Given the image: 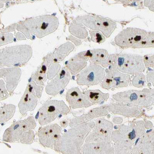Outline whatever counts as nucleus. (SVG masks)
<instances>
[{"label":"nucleus","mask_w":154,"mask_h":154,"mask_svg":"<svg viewBox=\"0 0 154 154\" xmlns=\"http://www.w3.org/2000/svg\"><path fill=\"white\" fill-rule=\"evenodd\" d=\"M144 133L143 123L141 122L121 127L117 131L114 132L112 136L113 141L116 143V152H124L123 153L126 152V153H128L132 148L133 149L135 140L136 145L134 152L137 143V152H139Z\"/></svg>","instance_id":"obj_1"},{"label":"nucleus","mask_w":154,"mask_h":154,"mask_svg":"<svg viewBox=\"0 0 154 154\" xmlns=\"http://www.w3.org/2000/svg\"><path fill=\"white\" fill-rule=\"evenodd\" d=\"M91 131L88 124L79 125L70 129L62 137L60 152L63 154H80L82 144Z\"/></svg>","instance_id":"obj_2"},{"label":"nucleus","mask_w":154,"mask_h":154,"mask_svg":"<svg viewBox=\"0 0 154 154\" xmlns=\"http://www.w3.org/2000/svg\"><path fill=\"white\" fill-rule=\"evenodd\" d=\"M23 24L30 33L41 38L56 31L59 22L55 16L46 15L27 19Z\"/></svg>","instance_id":"obj_3"},{"label":"nucleus","mask_w":154,"mask_h":154,"mask_svg":"<svg viewBox=\"0 0 154 154\" xmlns=\"http://www.w3.org/2000/svg\"><path fill=\"white\" fill-rule=\"evenodd\" d=\"M116 101L133 106L148 107L154 105V90H129L117 93L113 96Z\"/></svg>","instance_id":"obj_4"},{"label":"nucleus","mask_w":154,"mask_h":154,"mask_svg":"<svg viewBox=\"0 0 154 154\" xmlns=\"http://www.w3.org/2000/svg\"><path fill=\"white\" fill-rule=\"evenodd\" d=\"M32 54L31 47L27 45L11 47L1 49V66L23 65L29 60Z\"/></svg>","instance_id":"obj_5"},{"label":"nucleus","mask_w":154,"mask_h":154,"mask_svg":"<svg viewBox=\"0 0 154 154\" xmlns=\"http://www.w3.org/2000/svg\"><path fill=\"white\" fill-rule=\"evenodd\" d=\"M70 111L69 108L63 100H48L38 111V123L41 126L48 124L57 118L67 115Z\"/></svg>","instance_id":"obj_6"},{"label":"nucleus","mask_w":154,"mask_h":154,"mask_svg":"<svg viewBox=\"0 0 154 154\" xmlns=\"http://www.w3.org/2000/svg\"><path fill=\"white\" fill-rule=\"evenodd\" d=\"M113 64L119 71L129 75L141 73L145 70L143 57L140 55L115 54Z\"/></svg>","instance_id":"obj_7"},{"label":"nucleus","mask_w":154,"mask_h":154,"mask_svg":"<svg viewBox=\"0 0 154 154\" xmlns=\"http://www.w3.org/2000/svg\"><path fill=\"white\" fill-rule=\"evenodd\" d=\"M62 127L54 124L40 127L38 136L40 143L42 146L60 152Z\"/></svg>","instance_id":"obj_8"},{"label":"nucleus","mask_w":154,"mask_h":154,"mask_svg":"<svg viewBox=\"0 0 154 154\" xmlns=\"http://www.w3.org/2000/svg\"><path fill=\"white\" fill-rule=\"evenodd\" d=\"M43 89V86H38L34 80L27 84L18 104L19 112L22 115H25L27 112L35 109Z\"/></svg>","instance_id":"obj_9"},{"label":"nucleus","mask_w":154,"mask_h":154,"mask_svg":"<svg viewBox=\"0 0 154 154\" xmlns=\"http://www.w3.org/2000/svg\"><path fill=\"white\" fill-rule=\"evenodd\" d=\"M77 19L88 28L100 31L107 38L111 36L117 27L116 22L107 18L86 15Z\"/></svg>","instance_id":"obj_10"},{"label":"nucleus","mask_w":154,"mask_h":154,"mask_svg":"<svg viewBox=\"0 0 154 154\" xmlns=\"http://www.w3.org/2000/svg\"><path fill=\"white\" fill-rule=\"evenodd\" d=\"M36 126V122L33 116L18 121L5 130L3 135L2 141L9 143L20 142L22 136L27 130H34Z\"/></svg>","instance_id":"obj_11"},{"label":"nucleus","mask_w":154,"mask_h":154,"mask_svg":"<svg viewBox=\"0 0 154 154\" xmlns=\"http://www.w3.org/2000/svg\"><path fill=\"white\" fill-rule=\"evenodd\" d=\"M146 30L137 27H127L122 30L115 38V42L122 49L131 48L147 36Z\"/></svg>","instance_id":"obj_12"},{"label":"nucleus","mask_w":154,"mask_h":154,"mask_svg":"<svg viewBox=\"0 0 154 154\" xmlns=\"http://www.w3.org/2000/svg\"><path fill=\"white\" fill-rule=\"evenodd\" d=\"M105 70L98 64H91L85 68L77 77V83L80 86H93L103 80Z\"/></svg>","instance_id":"obj_13"},{"label":"nucleus","mask_w":154,"mask_h":154,"mask_svg":"<svg viewBox=\"0 0 154 154\" xmlns=\"http://www.w3.org/2000/svg\"><path fill=\"white\" fill-rule=\"evenodd\" d=\"M131 80L129 74L119 71L112 64L109 67L104 78L102 86L106 89L112 88L125 87L130 83Z\"/></svg>","instance_id":"obj_14"},{"label":"nucleus","mask_w":154,"mask_h":154,"mask_svg":"<svg viewBox=\"0 0 154 154\" xmlns=\"http://www.w3.org/2000/svg\"><path fill=\"white\" fill-rule=\"evenodd\" d=\"M112 125L106 120L99 121L85 142L109 143L112 138Z\"/></svg>","instance_id":"obj_15"},{"label":"nucleus","mask_w":154,"mask_h":154,"mask_svg":"<svg viewBox=\"0 0 154 154\" xmlns=\"http://www.w3.org/2000/svg\"><path fill=\"white\" fill-rule=\"evenodd\" d=\"M71 75L68 69L64 67L55 78L47 85L46 92L51 96H55L64 90L69 82Z\"/></svg>","instance_id":"obj_16"},{"label":"nucleus","mask_w":154,"mask_h":154,"mask_svg":"<svg viewBox=\"0 0 154 154\" xmlns=\"http://www.w3.org/2000/svg\"><path fill=\"white\" fill-rule=\"evenodd\" d=\"M66 99L70 108L72 109L88 108L92 105L88 97L78 87H73L69 89Z\"/></svg>","instance_id":"obj_17"},{"label":"nucleus","mask_w":154,"mask_h":154,"mask_svg":"<svg viewBox=\"0 0 154 154\" xmlns=\"http://www.w3.org/2000/svg\"><path fill=\"white\" fill-rule=\"evenodd\" d=\"M21 74V70L19 68L1 69V78L5 81L7 89L10 94L14 93L18 85Z\"/></svg>","instance_id":"obj_18"},{"label":"nucleus","mask_w":154,"mask_h":154,"mask_svg":"<svg viewBox=\"0 0 154 154\" xmlns=\"http://www.w3.org/2000/svg\"><path fill=\"white\" fill-rule=\"evenodd\" d=\"M111 152H114V149L109 143H86L82 148L84 154L112 153Z\"/></svg>","instance_id":"obj_19"},{"label":"nucleus","mask_w":154,"mask_h":154,"mask_svg":"<svg viewBox=\"0 0 154 154\" xmlns=\"http://www.w3.org/2000/svg\"><path fill=\"white\" fill-rule=\"evenodd\" d=\"M91 56L89 61L92 64H98L103 68H106L111 64L109 55L106 49H94L91 50Z\"/></svg>","instance_id":"obj_20"},{"label":"nucleus","mask_w":154,"mask_h":154,"mask_svg":"<svg viewBox=\"0 0 154 154\" xmlns=\"http://www.w3.org/2000/svg\"><path fill=\"white\" fill-rule=\"evenodd\" d=\"M84 93L88 97L89 101L93 103H98L108 99L109 95L98 90H88Z\"/></svg>","instance_id":"obj_21"},{"label":"nucleus","mask_w":154,"mask_h":154,"mask_svg":"<svg viewBox=\"0 0 154 154\" xmlns=\"http://www.w3.org/2000/svg\"><path fill=\"white\" fill-rule=\"evenodd\" d=\"M16 106L13 104H5L0 110L1 124L5 123L12 119L14 115Z\"/></svg>","instance_id":"obj_22"},{"label":"nucleus","mask_w":154,"mask_h":154,"mask_svg":"<svg viewBox=\"0 0 154 154\" xmlns=\"http://www.w3.org/2000/svg\"><path fill=\"white\" fill-rule=\"evenodd\" d=\"M47 66L45 62L41 64L36 72L32 75V78L37 84L43 85L46 79Z\"/></svg>","instance_id":"obj_23"},{"label":"nucleus","mask_w":154,"mask_h":154,"mask_svg":"<svg viewBox=\"0 0 154 154\" xmlns=\"http://www.w3.org/2000/svg\"><path fill=\"white\" fill-rule=\"evenodd\" d=\"M154 47V32H148L147 36L143 40L132 47V49Z\"/></svg>","instance_id":"obj_24"},{"label":"nucleus","mask_w":154,"mask_h":154,"mask_svg":"<svg viewBox=\"0 0 154 154\" xmlns=\"http://www.w3.org/2000/svg\"><path fill=\"white\" fill-rule=\"evenodd\" d=\"M91 38L92 42L96 43H103L106 40L105 36L100 31L97 30H91L89 31Z\"/></svg>","instance_id":"obj_25"},{"label":"nucleus","mask_w":154,"mask_h":154,"mask_svg":"<svg viewBox=\"0 0 154 154\" xmlns=\"http://www.w3.org/2000/svg\"><path fill=\"white\" fill-rule=\"evenodd\" d=\"M87 62L86 61L78 62L72 63L69 65V69L72 75H75L85 68Z\"/></svg>","instance_id":"obj_26"},{"label":"nucleus","mask_w":154,"mask_h":154,"mask_svg":"<svg viewBox=\"0 0 154 154\" xmlns=\"http://www.w3.org/2000/svg\"><path fill=\"white\" fill-rule=\"evenodd\" d=\"M35 133L33 130H29L24 133L20 139V143L22 144H31L33 142Z\"/></svg>","instance_id":"obj_27"},{"label":"nucleus","mask_w":154,"mask_h":154,"mask_svg":"<svg viewBox=\"0 0 154 154\" xmlns=\"http://www.w3.org/2000/svg\"><path fill=\"white\" fill-rule=\"evenodd\" d=\"M146 80V78L144 74L141 73L137 74L133 78V84L136 87H141L145 84Z\"/></svg>","instance_id":"obj_28"},{"label":"nucleus","mask_w":154,"mask_h":154,"mask_svg":"<svg viewBox=\"0 0 154 154\" xmlns=\"http://www.w3.org/2000/svg\"><path fill=\"white\" fill-rule=\"evenodd\" d=\"M91 56L90 50L81 52L72 59L73 61H86L90 59Z\"/></svg>","instance_id":"obj_29"},{"label":"nucleus","mask_w":154,"mask_h":154,"mask_svg":"<svg viewBox=\"0 0 154 154\" xmlns=\"http://www.w3.org/2000/svg\"><path fill=\"white\" fill-rule=\"evenodd\" d=\"M0 90H1V96L0 100H4L7 99L9 97V94L5 81L1 79L0 80Z\"/></svg>","instance_id":"obj_30"},{"label":"nucleus","mask_w":154,"mask_h":154,"mask_svg":"<svg viewBox=\"0 0 154 154\" xmlns=\"http://www.w3.org/2000/svg\"><path fill=\"white\" fill-rule=\"evenodd\" d=\"M143 60L146 67L154 69V55L144 56Z\"/></svg>","instance_id":"obj_31"},{"label":"nucleus","mask_w":154,"mask_h":154,"mask_svg":"<svg viewBox=\"0 0 154 154\" xmlns=\"http://www.w3.org/2000/svg\"><path fill=\"white\" fill-rule=\"evenodd\" d=\"M13 40V35L12 34H1V45H4L12 42Z\"/></svg>","instance_id":"obj_32"},{"label":"nucleus","mask_w":154,"mask_h":154,"mask_svg":"<svg viewBox=\"0 0 154 154\" xmlns=\"http://www.w3.org/2000/svg\"><path fill=\"white\" fill-rule=\"evenodd\" d=\"M144 5L151 11L154 12V0H144Z\"/></svg>","instance_id":"obj_33"},{"label":"nucleus","mask_w":154,"mask_h":154,"mask_svg":"<svg viewBox=\"0 0 154 154\" xmlns=\"http://www.w3.org/2000/svg\"><path fill=\"white\" fill-rule=\"evenodd\" d=\"M147 80L148 82L152 83L154 86V69L150 71L147 74Z\"/></svg>","instance_id":"obj_34"},{"label":"nucleus","mask_w":154,"mask_h":154,"mask_svg":"<svg viewBox=\"0 0 154 154\" xmlns=\"http://www.w3.org/2000/svg\"><path fill=\"white\" fill-rule=\"evenodd\" d=\"M60 126L62 127H67L68 125V121L67 120H63L60 122Z\"/></svg>","instance_id":"obj_35"},{"label":"nucleus","mask_w":154,"mask_h":154,"mask_svg":"<svg viewBox=\"0 0 154 154\" xmlns=\"http://www.w3.org/2000/svg\"><path fill=\"white\" fill-rule=\"evenodd\" d=\"M117 2H122L126 4H130V3L132 2L131 0H114Z\"/></svg>","instance_id":"obj_36"},{"label":"nucleus","mask_w":154,"mask_h":154,"mask_svg":"<svg viewBox=\"0 0 154 154\" xmlns=\"http://www.w3.org/2000/svg\"><path fill=\"white\" fill-rule=\"evenodd\" d=\"M10 1H11V0H1V2H6Z\"/></svg>","instance_id":"obj_37"},{"label":"nucleus","mask_w":154,"mask_h":154,"mask_svg":"<svg viewBox=\"0 0 154 154\" xmlns=\"http://www.w3.org/2000/svg\"><path fill=\"white\" fill-rule=\"evenodd\" d=\"M131 1H132V2H133V1H135V2H138V1H141V0H131Z\"/></svg>","instance_id":"obj_38"}]
</instances>
